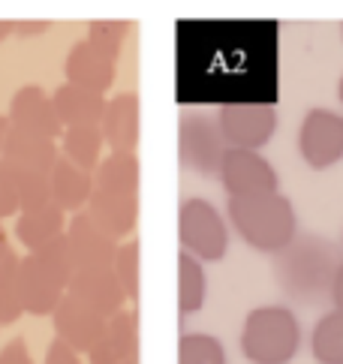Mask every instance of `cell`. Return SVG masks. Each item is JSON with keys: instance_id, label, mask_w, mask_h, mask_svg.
<instances>
[{"instance_id": "obj_1", "label": "cell", "mask_w": 343, "mask_h": 364, "mask_svg": "<svg viewBox=\"0 0 343 364\" xmlns=\"http://www.w3.org/2000/svg\"><path fill=\"white\" fill-rule=\"evenodd\" d=\"M343 265V244L316 232H298L277 256H271V274L286 301L316 307L332 301V286Z\"/></svg>"}, {"instance_id": "obj_2", "label": "cell", "mask_w": 343, "mask_h": 364, "mask_svg": "<svg viewBox=\"0 0 343 364\" xmlns=\"http://www.w3.org/2000/svg\"><path fill=\"white\" fill-rule=\"evenodd\" d=\"M226 217L244 244L268 256H277L298 235L295 205L283 193H268V196H253V199H229Z\"/></svg>"}, {"instance_id": "obj_3", "label": "cell", "mask_w": 343, "mask_h": 364, "mask_svg": "<svg viewBox=\"0 0 343 364\" xmlns=\"http://www.w3.org/2000/svg\"><path fill=\"white\" fill-rule=\"evenodd\" d=\"M301 349V322L292 307L262 304L241 328V353L250 364H289Z\"/></svg>"}, {"instance_id": "obj_4", "label": "cell", "mask_w": 343, "mask_h": 364, "mask_svg": "<svg viewBox=\"0 0 343 364\" xmlns=\"http://www.w3.org/2000/svg\"><path fill=\"white\" fill-rule=\"evenodd\" d=\"M178 238L184 253L199 262H220L229 250V226L208 199H184L178 211Z\"/></svg>"}, {"instance_id": "obj_5", "label": "cell", "mask_w": 343, "mask_h": 364, "mask_svg": "<svg viewBox=\"0 0 343 364\" xmlns=\"http://www.w3.org/2000/svg\"><path fill=\"white\" fill-rule=\"evenodd\" d=\"M226 139L220 133L214 114L205 112H184L178 124V154L181 163L199 175L214 178L220 175L223 157H226Z\"/></svg>"}, {"instance_id": "obj_6", "label": "cell", "mask_w": 343, "mask_h": 364, "mask_svg": "<svg viewBox=\"0 0 343 364\" xmlns=\"http://www.w3.org/2000/svg\"><path fill=\"white\" fill-rule=\"evenodd\" d=\"M217 124L235 151H262L274 139L280 118L271 102H226L217 109Z\"/></svg>"}, {"instance_id": "obj_7", "label": "cell", "mask_w": 343, "mask_h": 364, "mask_svg": "<svg viewBox=\"0 0 343 364\" xmlns=\"http://www.w3.org/2000/svg\"><path fill=\"white\" fill-rule=\"evenodd\" d=\"M298 154L310 168L322 172L343 160V114L334 109H307L298 129Z\"/></svg>"}, {"instance_id": "obj_8", "label": "cell", "mask_w": 343, "mask_h": 364, "mask_svg": "<svg viewBox=\"0 0 343 364\" xmlns=\"http://www.w3.org/2000/svg\"><path fill=\"white\" fill-rule=\"evenodd\" d=\"M217 178L223 190L229 193V199H253V196H268V193H280V175L259 151L229 148Z\"/></svg>"}, {"instance_id": "obj_9", "label": "cell", "mask_w": 343, "mask_h": 364, "mask_svg": "<svg viewBox=\"0 0 343 364\" xmlns=\"http://www.w3.org/2000/svg\"><path fill=\"white\" fill-rule=\"evenodd\" d=\"M51 325H55V341L67 343L70 349H75L78 355H88L90 349L100 343V337L105 334V325L109 319L100 316L97 310H90L88 304H82L78 298H73L70 292L63 295V301L58 304V310L51 314Z\"/></svg>"}, {"instance_id": "obj_10", "label": "cell", "mask_w": 343, "mask_h": 364, "mask_svg": "<svg viewBox=\"0 0 343 364\" xmlns=\"http://www.w3.org/2000/svg\"><path fill=\"white\" fill-rule=\"evenodd\" d=\"M67 241L75 259V271H112L117 244L90 220L88 211H78L67 223Z\"/></svg>"}, {"instance_id": "obj_11", "label": "cell", "mask_w": 343, "mask_h": 364, "mask_svg": "<svg viewBox=\"0 0 343 364\" xmlns=\"http://www.w3.org/2000/svg\"><path fill=\"white\" fill-rule=\"evenodd\" d=\"M6 121L12 129H24V133H36V136L55 139V141L63 136V124L55 112L51 94H46V90L36 85H24L12 94L9 109H6Z\"/></svg>"}, {"instance_id": "obj_12", "label": "cell", "mask_w": 343, "mask_h": 364, "mask_svg": "<svg viewBox=\"0 0 343 364\" xmlns=\"http://www.w3.org/2000/svg\"><path fill=\"white\" fill-rule=\"evenodd\" d=\"M19 286H21V304L24 314L31 316H51L58 310V304L67 295L63 286L51 271L39 262L33 253H24L19 262Z\"/></svg>"}, {"instance_id": "obj_13", "label": "cell", "mask_w": 343, "mask_h": 364, "mask_svg": "<svg viewBox=\"0 0 343 364\" xmlns=\"http://www.w3.org/2000/svg\"><path fill=\"white\" fill-rule=\"evenodd\" d=\"M115 63L109 55H102L97 46L85 40L73 43V48L67 51V60H63V75H67V85H78L88 90H97L105 94L115 82Z\"/></svg>"}, {"instance_id": "obj_14", "label": "cell", "mask_w": 343, "mask_h": 364, "mask_svg": "<svg viewBox=\"0 0 343 364\" xmlns=\"http://www.w3.org/2000/svg\"><path fill=\"white\" fill-rule=\"evenodd\" d=\"M67 292L73 298H78L82 304H88L90 310H97V314L105 319L121 314L124 304H127V295H124L121 283H117V277L112 271H75Z\"/></svg>"}, {"instance_id": "obj_15", "label": "cell", "mask_w": 343, "mask_h": 364, "mask_svg": "<svg viewBox=\"0 0 343 364\" xmlns=\"http://www.w3.org/2000/svg\"><path fill=\"white\" fill-rule=\"evenodd\" d=\"M105 148L112 154H136L139 145V97L117 94L105 106V118L100 124Z\"/></svg>"}, {"instance_id": "obj_16", "label": "cell", "mask_w": 343, "mask_h": 364, "mask_svg": "<svg viewBox=\"0 0 343 364\" xmlns=\"http://www.w3.org/2000/svg\"><path fill=\"white\" fill-rule=\"evenodd\" d=\"M51 102H55V112H58L63 129L100 127L105 118V106H109L105 94H97V90H88L78 85H60L55 94H51Z\"/></svg>"}, {"instance_id": "obj_17", "label": "cell", "mask_w": 343, "mask_h": 364, "mask_svg": "<svg viewBox=\"0 0 343 364\" xmlns=\"http://www.w3.org/2000/svg\"><path fill=\"white\" fill-rule=\"evenodd\" d=\"M88 214L109 238H130L139 220V196H117V193L94 190V196L88 202Z\"/></svg>"}, {"instance_id": "obj_18", "label": "cell", "mask_w": 343, "mask_h": 364, "mask_svg": "<svg viewBox=\"0 0 343 364\" xmlns=\"http://www.w3.org/2000/svg\"><path fill=\"white\" fill-rule=\"evenodd\" d=\"M4 160L12 166L36 168V172L51 175V168H55L60 160V141L9 127L6 141H4Z\"/></svg>"}, {"instance_id": "obj_19", "label": "cell", "mask_w": 343, "mask_h": 364, "mask_svg": "<svg viewBox=\"0 0 343 364\" xmlns=\"http://www.w3.org/2000/svg\"><path fill=\"white\" fill-rule=\"evenodd\" d=\"M48 181H51V202H55L63 214H78L90 202V196H94V175L73 166L63 157L51 168Z\"/></svg>"}, {"instance_id": "obj_20", "label": "cell", "mask_w": 343, "mask_h": 364, "mask_svg": "<svg viewBox=\"0 0 343 364\" xmlns=\"http://www.w3.org/2000/svg\"><path fill=\"white\" fill-rule=\"evenodd\" d=\"M60 235H67V214H63L55 202L28 208V211H21L16 220V238L28 247V253L60 238Z\"/></svg>"}, {"instance_id": "obj_21", "label": "cell", "mask_w": 343, "mask_h": 364, "mask_svg": "<svg viewBox=\"0 0 343 364\" xmlns=\"http://www.w3.org/2000/svg\"><path fill=\"white\" fill-rule=\"evenodd\" d=\"M94 190L139 196V160L136 154H109L94 172Z\"/></svg>"}, {"instance_id": "obj_22", "label": "cell", "mask_w": 343, "mask_h": 364, "mask_svg": "<svg viewBox=\"0 0 343 364\" xmlns=\"http://www.w3.org/2000/svg\"><path fill=\"white\" fill-rule=\"evenodd\" d=\"M102 148H105V139L100 127H73V129H63L60 136V157L90 175L102 163Z\"/></svg>"}, {"instance_id": "obj_23", "label": "cell", "mask_w": 343, "mask_h": 364, "mask_svg": "<svg viewBox=\"0 0 343 364\" xmlns=\"http://www.w3.org/2000/svg\"><path fill=\"white\" fill-rule=\"evenodd\" d=\"M208 298V274L205 262H199L196 256L184 253L178 256V307L184 316L199 314Z\"/></svg>"}, {"instance_id": "obj_24", "label": "cell", "mask_w": 343, "mask_h": 364, "mask_svg": "<svg viewBox=\"0 0 343 364\" xmlns=\"http://www.w3.org/2000/svg\"><path fill=\"white\" fill-rule=\"evenodd\" d=\"M310 353L320 364L343 361V310H328L316 319L310 331Z\"/></svg>"}, {"instance_id": "obj_25", "label": "cell", "mask_w": 343, "mask_h": 364, "mask_svg": "<svg viewBox=\"0 0 343 364\" xmlns=\"http://www.w3.org/2000/svg\"><path fill=\"white\" fill-rule=\"evenodd\" d=\"M0 168H4L6 178L12 181V187H16V196H19L21 211L51 202V181H48L46 172H36V168H24V166H12V163H6V160H0Z\"/></svg>"}, {"instance_id": "obj_26", "label": "cell", "mask_w": 343, "mask_h": 364, "mask_svg": "<svg viewBox=\"0 0 343 364\" xmlns=\"http://www.w3.org/2000/svg\"><path fill=\"white\" fill-rule=\"evenodd\" d=\"M19 262L21 256L12 253L4 265H0V322L12 325L24 314L21 304V286H19Z\"/></svg>"}, {"instance_id": "obj_27", "label": "cell", "mask_w": 343, "mask_h": 364, "mask_svg": "<svg viewBox=\"0 0 343 364\" xmlns=\"http://www.w3.org/2000/svg\"><path fill=\"white\" fill-rule=\"evenodd\" d=\"M105 341H109L124 361L139 358V316L136 310L124 307L121 314H115L105 325Z\"/></svg>"}, {"instance_id": "obj_28", "label": "cell", "mask_w": 343, "mask_h": 364, "mask_svg": "<svg viewBox=\"0 0 343 364\" xmlns=\"http://www.w3.org/2000/svg\"><path fill=\"white\" fill-rule=\"evenodd\" d=\"M178 364H226V346L214 334H184L178 341Z\"/></svg>"}, {"instance_id": "obj_29", "label": "cell", "mask_w": 343, "mask_h": 364, "mask_svg": "<svg viewBox=\"0 0 343 364\" xmlns=\"http://www.w3.org/2000/svg\"><path fill=\"white\" fill-rule=\"evenodd\" d=\"M31 253L70 289V280L75 277V259H73V250H70L67 235H60V238H55V241L36 247V250H31Z\"/></svg>"}, {"instance_id": "obj_30", "label": "cell", "mask_w": 343, "mask_h": 364, "mask_svg": "<svg viewBox=\"0 0 343 364\" xmlns=\"http://www.w3.org/2000/svg\"><path fill=\"white\" fill-rule=\"evenodd\" d=\"M112 274L117 277V283H121L127 301H136L139 298V241L136 238H130L117 247Z\"/></svg>"}, {"instance_id": "obj_31", "label": "cell", "mask_w": 343, "mask_h": 364, "mask_svg": "<svg viewBox=\"0 0 343 364\" xmlns=\"http://www.w3.org/2000/svg\"><path fill=\"white\" fill-rule=\"evenodd\" d=\"M127 33H130V21H112V18L90 21V28H88V43L97 46L102 55H109L112 60H117V58H121V51H124Z\"/></svg>"}, {"instance_id": "obj_32", "label": "cell", "mask_w": 343, "mask_h": 364, "mask_svg": "<svg viewBox=\"0 0 343 364\" xmlns=\"http://www.w3.org/2000/svg\"><path fill=\"white\" fill-rule=\"evenodd\" d=\"M19 211H21V205H19V196H16V187H12V181L6 178L4 168H0V220L16 217Z\"/></svg>"}, {"instance_id": "obj_33", "label": "cell", "mask_w": 343, "mask_h": 364, "mask_svg": "<svg viewBox=\"0 0 343 364\" xmlns=\"http://www.w3.org/2000/svg\"><path fill=\"white\" fill-rule=\"evenodd\" d=\"M0 364H33L28 343H24L21 337H16V341H9L4 349H0Z\"/></svg>"}, {"instance_id": "obj_34", "label": "cell", "mask_w": 343, "mask_h": 364, "mask_svg": "<svg viewBox=\"0 0 343 364\" xmlns=\"http://www.w3.org/2000/svg\"><path fill=\"white\" fill-rule=\"evenodd\" d=\"M46 364H82V358H78V353L70 349L67 343L55 341L48 346V353H46Z\"/></svg>"}, {"instance_id": "obj_35", "label": "cell", "mask_w": 343, "mask_h": 364, "mask_svg": "<svg viewBox=\"0 0 343 364\" xmlns=\"http://www.w3.org/2000/svg\"><path fill=\"white\" fill-rule=\"evenodd\" d=\"M51 24L46 18H21L16 21V36L19 40H31V36H43Z\"/></svg>"}, {"instance_id": "obj_36", "label": "cell", "mask_w": 343, "mask_h": 364, "mask_svg": "<svg viewBox=\"0 0 343 364\" xmlns=\"http://www.w3.org/2000/svg\"><path fill=\"white\" fill-rule=\"evenodd\" d=\"M332 307L334 310H343V265L334 277V286H332Z\"/></svg>"}, {"instance_id": "obj_37", "label": "cell", "mask_w": 343, "mask_h": 364, "mask_svg": "<svg viewBox=\"0 0 343 364\" xmlns=\"http://www.w3.org/2000/svg\"><path fill=\"white\" fill-rule=\"evenodd\" d=\"M12 253H16V250H12V247H9V238H6V229H4V226H0V265H4V262H6V259H9Z\"/></svg>"}, {"instance_id": "obj_38", "label": "cell", "mask_w": 343, "mask_h": 364, "mask_svg": "<svg viewBox=\"0 0 343 364\" xmlns=\"http://www.w3.org/2000/svg\"><path fill=\"white\" fill-rule=\"evenodd\" d=\"M9 36H16V21L9 18H0V43L9 40Z\"/></svg>"}, {"instance_id": "obj_39", "label": "cell", "mask_w": 343, "mask_h": 364, "mask_svg": "<svg viewBox=\"0 0 343 364\" xmlns=\"http://www.w3.org/2000/svg\"><path fill=\"white\" fill-rule=\"evenodd\" d=\"M6 133H9V121H6V114H0V160H4V141H6Z\"/></svg>"}, {"instance_id": "obj_40", "label": "cell", "mask_w": 343, "mask_h": 364, "mask_svg": "<svg viewBox=\"0 0 343 364\" xmlns=\"http://www.w3.org/2000/svg\"><path fill=\"white\" fill-rule=\"evenodd\" d=\"M337 100H340V106H343V75H340V82H337Z\"/></svg>"}, {"instance_id": "obj_41", "label": "cell", "mask_w": 343, "mask_h": 364, "mask_svg": "<svg viewBox=\"0 0 343 364\" xmlns=\"http://www.w3.org/2000/svg\"><path fill=\"white\" fill-rule=\"evenodd\" d=\"M124 364H139V358H130V361H124Z\"/></svg>"}, {"instance_id": "obj_42", "label": "cell", "mask_w": 343, "mask_h": 364, "mask_svg": "<svg viewBox=\"0 0 343 364\" xmlns=\"http://www.w3.org/2000/svg\"><path fill=\"white\" fill-rule=\"evenodd\" d=\"M340 40H343V24H340Z\"/></svg>"}, {"instance_id": "obj_43", "label": "cell", "mask_w": 343, "mask_h": 364, "mask_svg": "<svg viewBox=\"0 0 343 364\" xmlns=\"http://www.w3.org/2000/svg\"><path fill=\"white\" fill-rule=\"evenodd\" d=\"M0 325H4V322H0Z\"/></svg>"}, {"instance_id": "obj_44", "label": "cell", "mask_w": 343, "mask_h": 364, "mask_svg": "<svg viewBox=\"0 0 343 364\" xmlns=\"http://www.w3.org/2000/svg\"><path fill=\"white\" fill-rule=\"evenodd\" d=\"M340 364H343V361H340Z\"/></svg>"}]
</instances>
